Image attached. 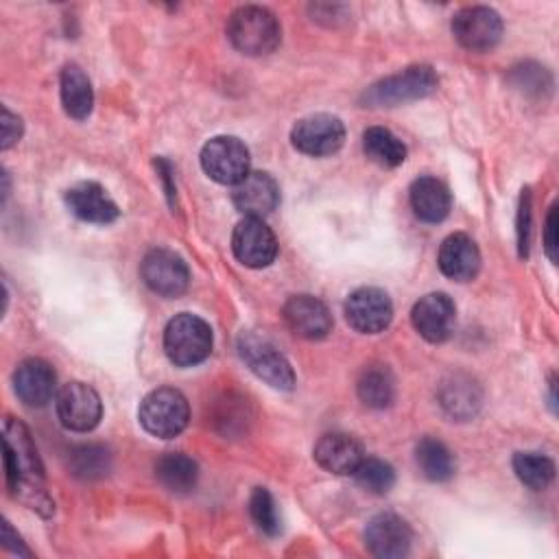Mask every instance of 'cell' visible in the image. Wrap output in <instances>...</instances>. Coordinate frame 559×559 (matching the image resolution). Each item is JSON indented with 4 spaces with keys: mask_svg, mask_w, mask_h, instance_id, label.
Masks as SVG:
<instances>
[{
    "mask_svg": "<svg viewBox=\"0 0 559 559\" xmlns=\"http://www.w3.org/2000/svg\"><path fill=\"white\" fill-rule=\"evenodd\" d=\"M2 435L7 487L11 496L22 500L28 509L48 515L52 511V502L46 493L44 467L31 441L28 428L17 419L7 417Z\"/></svg>",
    "mask_w": 559,
    "mask_h": 559,
    "instance_id": "6da1fadb",
    "label": "cell"
},
{
    "mask_svg": "<svg viewBox=\"0 0 559 559\" xmlns=\"http://www.w3.org/2000/svg\"><path fill=\"white\" fill-rule=\"evenodd\" d=\"M227 37L236 50L242 55H269L277 48L282 39V28L277 17L264 7H240L231 13L227 22Z\"/></svg>",
    "mask_w": 559,
    "mask_h": 559,
    "instance_id": "7a4b0ae2",
    "label": "cell"
},
{
    "mask_svg": "<svg viewBox=\"0 0 559 559\" xmlns=\"http://www.w3.org/2000/svg\"><path fill=\"white\" fill-rule=\"evenodd\" d=\"M439 85L435 70L426 63L411 66L391 74L362 92V103L369 107H393L432 94Z\"/></svg>",
    "mask_w": 559,
    "mask_h": 559,
    "instance_id": "3957f363",
    "label": "cell"
},
{
    "mask_svg": "<svg viewBox=\"0 0 559 559\" xmlns=\"http://www.w3.org/2000/svg\"><path fill=\"white\" fill-rule=\"evenodd\" d=\"M164 349L170 362L179 367L199 365L212 352V330L201 317L181 312L164 330Z\"/></svg>",
    "mask_w": 559,
    "mask_h": 559,
    "instance_id": "277c9868",
    "label": "cell"
},
{
    "mask_svg": "<svg viewBox=\"0 0 559 559\" xmlns=\"http://www.w3.org/2000/svg\"><path fill=\"white\" fill-rule=\"evenodd\" d=\"M138 419L148 435L159 439H173L188 426V400L181 391L173 386H159L140 402Z\"/></svg>",
    "mask_w": 559,
    "mask_h": 559,
    "instance_id": "5b68a950",
    "label": "cell"
},
{
    "mask_svg": "<svg viewBox=\"0 0 559 559\" xmlns=\"http://www.w3.org/2000/svg\"><path fill=\"white\" fill-rule=\"evenodd\" d=\"M238 356L242 362L273 389L290 391L295 384V373L290 362L280 354V349L264 336L255 332H242L236 341Z\"/></svg>",
    "mask_w": 559,
    "mask_h": 559,
    "instance_id": "8992f818",
    "label": "cell"
},
{
    "mask_svg": "<svg viewBox=\"0 0 559 559\" xmlns=\"http://www.w3.org/2000/svg\"><path fill=\"white\" fill-rule=\"evenodd\" d=\"M201 166L210 179L236 186L249 175V148L234 135H216L201 148Z\"/></svg>",
    "mask_w": 559,
    "mask_h": 559,
    "instance_id": "52a82bcc",
    "label": "cell"
},
{
    "mask_svg": "<svg viewBox=\"0 0 559 559\" xmlns=\"http://www.w3.org/2000/svg\"><path fill=\"white\" fill-rule=\"evenodd\" d=\"M456 41L472 52H487L502 37V20L489 7H465L452 20Z\"/></svg>",
    "mask_w": 559,
    "mask_h": 559,
    "instance_id": "ba28073f",
    "label": "cell"
},
{
    "mask_svg": "<svg viewBox=\"0 0 559 559\" xmlns=\"http://www.w3.org/2000/svg\"><path fill=\"white\" fill-rule=\"evenodd\" d=\"M293 146L304 155L323 157L332 155L343 146L345 127L332 114H312L301 118L290 131Z\"/></svg>",
    "mask_w": 559,
    "mask_h": 559,
    "instance_id": "9c48e42d",
    "label": "cell"
},
{
    "mask_svg": "<svg viewBox=\"0 0 559 559\" xmlns=\"http://www.w3.org/2000/svg\"><path fill=\"white\" fill-rule=\"evenodd\" d=\"M57 415L68 430L87 432L98 426L103 404L90 384L68 382L57 393Z\"/></svg>",
    "mask_w": 559,
    "mask_h": 559,
    "instance_id": "30bf717a",
    "label": "cell"
},
{
    "mask_svg": "<svg viewBox=\"0 0 559 559\" xmlns=\"http://www.w3.org/2000/svg\"><path fill=\"white\" fill-rule=\"evenodd\" d=\"M140 273L144 284L162 297L181 295L190 282L186 262L168 249H151L142 260Z\"/></svg>",
    "mask_w": 559,
    "mask_h": 559,
    "instance_id": "8fae6325",
    "label": "cell"
},
{
    "mask_svg": "<svg viewBox=\"0 0 559 559\" xmlns=\"http://www.w3.org/2000/svg\"><path fill=\"white\" fill-rule=\"evenodd\" d=\"M345 319L356 332L378 334L391 323L393 304L384 290L373 286H362L347 297Z\"/></svg>",
    "mask_w": 559,
    "mask_h": 559,
    "instance_id": "7c38bea8",
    "label": "cell"
},
{
    "mask_svg": "<svg viewBox=\"0 0 559 559\" xmlns=\"http://www.w3.org/2000/svg\"><path fill=\"white\" fill-rule=\"evenodd\" d=\"M231 249L238 262L251 269L269 266L277 255V242L273 231L266 227L262 218L245 216L234 234H231Z\"/></svg>",
    "mask_w": 559,
    "mask_h": 559,
    "instance_id": "4fadbf2b",
    "label": "cell"
},
{
    "mask_svg": "<svg viewBox=\"0 0 559 559\" xmlns=\"http://www.w3.org/2000/svg\"><path fill=\"white\" fill-rule=\"evenodd\" d=\"M413 328L430 343H443L454 332L456 308L445 293L424 295L411 310Z\"/></svg>",
    "mask_w": 559,
    "mask_h": 559,
    "instance_id": "5bb4252c",
    "label": "cell"
},
{
    "mask_svg": "<svg viewBox=\"0 0 559 559\" xmlns=\"http://www.w3.org/2000/svg\"><path fill=\"white\" fill-rule=\"evenodd\" d=\"M411 526L395 513H380L365 528V544L380 559H400L411 550Z\"/></svg>",
    "mask_w": 559,
    "mask_h": 559,
    "instance_id": "9a60e30c",
    "label": "cell"
},
{
    "mask_svg": "<svg viewBox=\"0 0 559 559\" xmlns=\"http://www.w3.org/2000/svg\"><path fill=\"white\" fill-rule=\"evenodd\" d=\"M282 314L293 334L308 341L325 338L332 330V314L328 306L312 295H293L284 304Z\"/></svg>",
    "mask_w": 559,
    "mask_h": 559,
    "instance_id": "2e32d148",
    "label": "cell"
},
{
    "mask_svg": "<svg viewBox=\"0 0 559 559\" xmlns=\"http://www.w3.org/2000/svg\"><path fill=\"white\" fill-rule=\"evenodd\" d=\"M13 389L26 406H44L57 393L55 369L41 358H26L13 371Z\"/></svg>",
    "mask_w": 559,
    "mask_h": 559,
    "instance_id": "e0dca14e",
    "label": "cell"
},
{
    "mask_svg": "<svg viewBox=\"0 0 559 559\" xmlns=\"http://www.w3.org/2000/svg\"><path fill=\"white\" fill-rule=\"evenodd\" d=\"M231 201L245 216L262 218L271 214L280 203V188L269 173H249L234 186Z\"/></svg>",
    "mask_w": 559,
    "mask_h": 559,
    "instance_id": "ac0fdd59",
    "label": "cell"
},
{
    "mask_svg": "<svg viewBox=\"0 0 559 559\" xmlns=\"http://www.w3.org/2000/svg\"><path fill=\"white\" fill-rule=\"evenodd\" d=\"M66 203L70 212L85 223L107 225L118 218V205L96 181H79L72 188H68Z\"/></svg>",
    "mask_w": 559,
    "mask_h": 559,
    "instance_id": "d6986e66",
    "label": "cell"
},
{
    "mask_svg": "<svg viewBox=\"0 0 559 559\" xmlns=\"http://www.w3.org/2000/svg\"><path fill=\"white\" fill-rule=\"evenodd\" d=\"M439 269L454 282H469L478 275L480 251L467 234H450L439 247Z\"/></svg>",
    "mask_w": 559,
    "mask_h": 559,
    "instance_id": "ffe728a7",
    "label": "cell"
},
{
    "mask_svg": "<svg viewBox=\"0 0 559 559\" xmlns=\"http://www.w3.org/2000/svg\"><path fill=\"white\" fill-rule=\"evenodd\" d=\"M365 459L362 445L345 432H328L314 445V461L338 476L354 474L360 461Z\"/></svg>",
    "mask_w": 559,
    "mask_h": 559,
    "instance_id": "44dd1931",
    "label": "cell"
},
{
    "mask_svg": "<svg viewBox=\"0 0 559 559\" xmlns=\"http://www.w3.org/2000/svg\"><path fill=\"white\" fill-rule=\"evenodd\" d=\"M483 402L478 382L465 373H452L439 386V404L452 419H469L476 415Z\"/></svg>",
    "mask_w": 559,
    "mask_h": 559,
    "instance_id": "7402d4cb",
    "label": "cell"
},
{
    "mask_svg": "<svg viewBox=\"0 0 559 559\" xmlns=\"http://www.w3.org/2000/svg\"><path fill=\"white\" fill-rule=\"evenodd\" d=\"M411 207L415 216L424 223H441L452 207L450 190L437 177H419L411 183L408 190Z\"/></svg>",
    "mask_w": 559,
    "mask_h": 559,
    "instance_id": "603a6c76",
    "label": "cell"
},
{
    "mask_svg": "<svg viewBox=\"0 0 559 559\" xmlns=\"http://www.w3.org/2000/svg\"><path fill=\"white\" fill-rule=\"evenodd\" d=\"M155 478L170 493H188L199 478L197 461L183 452H166L155 463Z\"/></svg>",
    "mask_w": 559,
    "mask_h": 559,
    "instance_id": "cb8c5ba5",
    "label": "cell"
},
{
    "mask_svg": "<svg viewBox=\"0 0 559 559\" xmlns=\"http://www.w3.org/2000/svg\"><path fill=\"white\" fill-rule=\"evenodd\" d=\"M61 103L66 114L76 120L87 118L92 111V105H94L92 83L85 76V72L74 63L61 70Z\"/></svg>",
    "mask_w": 559,
    "mask_h": 559,
    "instance_id": "d4e9b609",
    "label": "cell"
},
{
    "mask_svg": "<svg viewBox=\"0 0 559 559\" xmlns=\"http://www.w3.org/2000/svg\"><path fill=\"white\" fill-rule=\"evenodd\" d=\"M356 393L365 406L384 408L395 397V380L386 365H369L356 380Z\"/></svg>",
    "mask_w": 559,
    "mask_h": 559,
    "instance_id": "484cf974",
    "label": "cell"
},
{
    "mask_svg": "<svg viewBox=\"0 0 559 559\" xmlns=\"http://www.w3.org/2000/svg\"><path fill=\"white\" fill-rule=\"evenodd\" d=\"M415 459H417V465H419L421 474L428 480L443 483V480L454 476V467H456L454 456L448 450V445L439 439L424 437L415 448Z\"/></svg>",
    "mask_w": 559,
    "mask_h": 559,
    "instance_id": "4316f807",
    "label": "cell"
},
{
    "mask_svg": "<svg viewBox=\"0 0 559 559\" xmlns=\"http://www.w3.org/2000/svg\"><path fill=\"white\" fill-rule=\"evenodd\" d=\"M362 151L382 168H395L406 159V146L384 127H371L365 131Z\"/></svg>",
    "mask_w": 559,
    "mask_h": 559,
    "instance_id": "83f0119b",
    "label": "cell"
},
{
    "mask_svg": "<svg viewBox=\"0 0 559 559\" xmlns=\"http://www.w3.org/2000/svg\"><path fill=\"white\" fill-rule=\"evenodd\" d=\"M70 472L81 480H96L103 478L111 469V454L105 445L85 443L70 450L68 456Z\"/></svg>",
    "mask_w": 559,
    "mask_h": 559,
    "instance_id": "f1b7e54d",
    "label": "cell"
},
{
    "mask_svg": "<svg viewBox=\"0 0 559 559\" xmlns=\"http://www.w3.org/2000/svg\"><path fill=\"white\" fill-rule=\"evenodd\" d=\"M513 472L528 489H546L555 478V463L539 452H518L513 456Z\"/></svg>",
    "mask_w": 559,
    "mask_h": 559,
    "instance_id": "f546056e",
    "label": "cell"
},
{
    "mask_svg": "<svg viewBox=\"0 0 559 559\" xmlns=\"http://www.w3.org/2000/svg\"><path fill=\"white\" fill-rule=\"evenodd\" d=\"M356 483L371 493H386L395 485L393 467L376 456H365L354 472Z\"/></svg>",
    "mask_w": 559,
    "mask_h": 559,
    "instance_id": "4dcf8cb0",
    "label": "cell"
},
{
    "mask_svg": "<svg viewBox=\"0 0 559 559\" xmlns=\"http://www.w3.org/2000/svg\"><path fill=\"white\" fill-rule=\"evenodd\" d=\"M249 513L255 526L266 533V535H277L282 531L280 524V513L275 507L273 496L264 487H255L251 498H249Z\"/></svg>",
    "mask_w": 559,
    "mask_h": 559,
    "instance_id": "1f68e13d",
    "label": "cell"
},
{
    "mask_svg": "<svg viewBox=\"0 0 559 559\" xmlns=\"http://www.w3.org/2000/svg\"><path fill=\"white\" fill-rule=\"evenodd\" d=\"M513 83L515 87H522L526 94H542L550 90V74L546 68L537 63H522L520 68H513Z\"/></svg>",
    "mask_w": 559,
    "mask_h": 559,
    "instance_id": "d6a6232c",
    "label": "cell"
},
{
    "mask_svg": "<svg viewBox=\"0 0 559 559\" xmlns=\"http://www.w3.org/2000/svg\"><path fill=\"white\" fill-rule=\"evenodd\" d=\"M528 242H531V190L524 188L520 197V207H518V247L520 255L528 253Z\"/></svg>",
    "mask_w": 559,
    "mask_h": 559,
    "instance_id": "836d02e7",
    "label": "cell"
},
{
    "mask_svg": "<svg viewBox=\"0 0 559 559\" xmlns=\"http://www.w3.org/2000/svg\"><path fill=\"white\" fill-rule=\"evenodd\" d=\"M557 229H559L557 205H550V212H548V216H546V227H544V249H546V255H548L552 262H557V247H559Z\"/></svg>",
    "mask_w": 559,
    "mask_h": 559,
    "instance_id": "e575fe53",
    "label": "cell"
},
{
    "mask_svg": "<svg viewBox=\"0 0 559 559\" xmlns=\"http://www.w3.org/2000/svg\"><path fill=\"white\" fill-rule=\"evenodd\" d=\"M22 135V120L13 116L7 107H2V148L13 146Z\"/></svg>",
    "mask_w": 559,
    "mask_h": 559,
    "instance_id": "d590c367",
    "label": "cell"
},
{
    "mask_svg": "<svg viewBox=\"0 0 559 559\" xmlns=\"http://www.w3.org/2000/svg\"><path fill=\"white\" fill-rule=\"evenodd\" d=\"M2 544H4V548H9L11 552H17V555H24V557H28L31 555V550L22 544V539L13 533V528H11V524L9 522H4L2 524Z\"/></svg>",
    "mask_w": 559,
    "mask_h": 559,
    "instance_id": "8d00e7d4",
    "label": "cell"
},
{
    "mask_svg": "<svg viewBox=\"0 0 559 559\" xmlns=\"http://www.w3.org/2000/svg\"><path fill=\"white\" fill-rule=\"evenodd\" d=\"M155 166H157V173H159V177L164 179V183H166V194H168V201H170V205L175 203V186L170 183V175H173V166L166 162V159H155Z\"/></svg>",
    "mask_w": 559,
    "mask_h": 559,
    "instance_id": "74e56055",
    "label": "cell"
}]
</instances>
